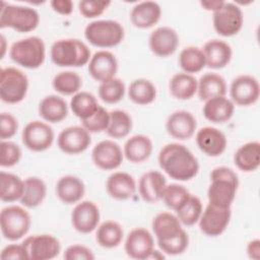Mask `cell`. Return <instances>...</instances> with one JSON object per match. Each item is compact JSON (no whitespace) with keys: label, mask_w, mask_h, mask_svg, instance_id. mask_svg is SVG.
Masks as SVG:
<instances>
[{"label":"cell","mask_w":260,"mask_h":260,"mask_svg":"<svg viewBox=\"0 0 260 260\" xmlns=\"http://www.w3.org/2000/svg\"><path fill=\"white\" fill-rule=\"evenodd\" d=\"M28 89L27 76L15 67H5L0 72V98L4 103L23 101Z\"/></svg>","instance_id":"8"},{"label":"cell","mask_w":260,"mask_h":260,"mask_svg":"<svg viewBox=\"0 0 260 260\" xmlns=\"http://www.w3.org/2000/svg\"><path fill=\"white\" fill-rule=\"evenodd\" d=\"M167 180L158 171L144 173L138 182V191L142 200L147 203H156L162 198Z\"/></svg>","instance_id":"22"},{"label":"cell","mask_w":260,"mask_h":260,"mask_svg":"<svg viewBox=\"0 0 260 260\" xmlns=\"http://www.w3.org/2000/svg\"><path fill=\"white\" fill-rule=\"evenodd\" d=\"M132 130V119L130 115L123 110H114L110 112V123L107 133L110 137L121 139L126 137Z\"/></svg>","instance_id":"40"},{"label":"cell","mask_w":260,"mask_h":260,"mask_svg":"<svg viewBox=\"0 0 260 260\" xmlns=\"http://www.w3.org/2000/svg\"><path fill=\"white\" fill-rule=\"evenodd\" d=\"M66 260H93L94 255L92 251L83 245L69 246L63 255Z\"/></svg>","instance_id":"50"},{"label":"cell","mask_w":260,"mask_h":260,"mask_svg":"<svg viewBox=\"0 0 260 260\" xmlns=\"http://www.w3.org/2000/svg\"><path fill=\"white\" fill-rule=\"evenodd\" d=\"M21 138L26 148L31 151L40 152L51 147L55 135L49 124L41 121H31L23 128Z\"/></svg>","instance_id":"10"},{"label":"cell","mask_w":260,"mask_h":260,"mask_svg":"<svg viewBox=\"0 0 260 260\" xmlns=\"http://www.w3.org/2000/svg\"><path fill=\"white\" fill-rule=\"evenodd\" d=\"M212 22L215 31L222 37H232L237 35L244 22V16L241 8L232 2L223 4L213 12Z\"/></svg>","instance_id":"9"},{"label":"cell","mask_w":260,"mask_h":260,"mask_svg":"<svg viewBox=\"0 0 260 260\" xmlns=\"http://www.w3.org/2000/svg\"><path fill=\"white\" fill-rule=\"evenodd\" d=\"M85 193V186L81 179L67 175L61 177L56 184V195L65 204L79 202Z\"/></svg>","instance_id":"26"},{"label":"cell","mask_w":260,"mask_h":260,"mask_svg":"<svg viewBox=\"0 0 260 260\" xmlns=\"http://www.w3.org/2000/svg\"><path fill=\"white\" fill-rule=\"evenodd\" d=\"M223 2L224 1H218V0H215V1H201L200 5L204 9L214 12L215 10H217L223 4Z\"/></svg>","instance_id":"54"},{"label":"cell","mask_w":260,"mask_h":260,"mask_svg":"<svg viewBox=\"0 0 260 260\" xmlns=\"http://www.w3.org/2000/svg\"><path fill=\"white\" fill-rule=\"evenodd\" d=\"M179 65L185 73L200 72L206 66L202 50L194 46L184 48L179 55Z\"/></svg>","instance_id":"39"},{"label":"cell","mask_w":260,"mask_h":260,"mask_svg":"<svg viewBox=\"0 0 260 260\" xmlns=\"http://www.w3.org/2000/svg\"><path fill=\"white\" fill-rule=\"evenodd\" d=\"M247 254L250 259L259 260L260 259V240L255 239L248 243Z\"/></svg>","instance_id":"53"},{"label":"cell","mask_w":260,"mask_h":260,"mask_svg":"<svg viewBox=\"0 0 260 260\" xmlns=\"http://www.w3.org/2000/svg\"><path fill=\"white\" fill-rule=\"evenodd\" d=\"M196 143L199 149L208 156H219L226 148V137L217 128L206 126L198 130Z\"/></svg>","instance_id":"21"},{"label":"cell","mask_w":260,"mask_h":260,"mask_svg":"<svg viewBox=\"0 0 260 260\" xmlns=\"http://www.w3.org/2000/svg\"><path fill=\"white\" fill-rule=\"evenodd\" d=\"M124 153L118 143L113 140H103L94 145L91 151L93 164L101 170L112 171L123 162Z\"/></svg>","instance_id":"16"},{"label":"cell","mask_w":260,"mask_h":260,"mask_svg":"<svg viewBox=\"0 0 260 260\" xmlns=\"http://www.w3.org/2000/svg\"><path fill=\"white\" fill-rule=\"evenodd\" d=\"M90 143V134L82 126L67 127L59 133L57 138L58 147L68 154L81 153L88 148Z\"/></svg>","instance_id":"15"},{"label":"cell","mask_w":260,"mask_h":260,"mask_svg":"<svg viewBox=\"0 0 260 260\" xmlns=\"http://www.w3.org/2000/svg\"><path fill=\"white\" fill-rule=\"evenodd\" d=\"M197 128L195 117L188 111L180 110L172 113L166 123L167 132L178 140L191 138Z\"/></svg>","instance_id":"20"},{"label":"cell","mask_w":260,"mask_h":260,"mask_svg":"<svg viewBox=\"0 0 260 260\" xmlns=\"http://www.w3.org/2000/svg\"><path fill=\"white\" fill-rule=\"evenodd\" d=\"M179 36L177 31L169 26H159L149 36L148 44L150 51L158 57L173 55L179 46Z\"/></svg>","instance_id":"19"},{"label":"cell","mask_w":260,"mask_h":260,"mask_svg":"<svg viewBox=\"0 0 260 260\" xmlns=\"http://www.w3.org/2000/svg\"><path fill=\"white\" fill-rule=\"evenodd\" d=\"M96 98L88 91H78L70 101L72 113L81 121L92 116L99 108Z\"/></svg>","instance_id":"38"},{"label":"cell","mask_w":260,"mask_h":260,"mask_svg":"<svg viewBox=\"0 0 260 260\" xmlns=\"http://www.w3.org/2000/svg\"><path fill=\"white\" fill-rule=\"evenodd\" d=\"M205 64L211 69H221L225 67L232 59L231 46L221 40H210L206 42L202 49Z\"/></svg>","instance_id":"24"},{"label":"cell","mask_w":260,"mask_h":260,"mask_svg":"<svg viewBox=\"0 0 260 260\" xmlns=\"http://www.w3.org/2000/svg\"><path fill=\"white\" fill-rule=\"evenodd\" d=\"M152 152L150 138L143 134H136L127 139L124 144L123 153L127 160L133 164H140L146 160Z\"/></svg>","instance_id":"28"},{"label":"cell","mask_w":260,"mask_h":260,"mask_svg":"<svg viewBox=\"0 0 260 260\" xmlns=\"http://www.w3.org/2000/svg\"><path fill=\"white\" fill-rule=\"evenodd\" d=\"M52 85L57 92L64 95H71L79 91L82 85V79L74 71H62L55 75Z\"/></svg>","instance_id":"41"},{"label":"cell","mask_w":260,"mask_h":260,"mask_svg":"<svg viewBox=\"0 0 260 260\" xmlns=\"http://www.w3.org/2000/svg\"><path fill=\"white\" fill-rule=\"evenodd\" d=\"M50 4L53 10L61 15H69L73 11V3L70 0H53Z\"/></svg>","instance_id":"52"},{"label":"cell","mask_w":260,"mask_h":260,"mask_svg":"<svg viewBox=\"0 0 260 260\" xmlns=\"http://www.w3.org/2000/svg\"><path fill=\"white\" fill-rule=\"evenodd\" d=\"M12 61L27 69L41 67L46 58L44 41L39 37H28L12 44L9 51Z\"/></svg>","instance_id":"4"},{"label":"cell","mask_w":260,"mask_h":260,"mask_svg":"<svg viewBox=\"0 0 260 260\" xmlns=\"http://www.w3.org/2000/svg\"><path fill=\"white\" fill-rule=\"evenodd\" d=\"M157 244L164 253L172 256L180 255L184 253L189 246V236L186 231L183 230L177 237L167 241H159Z\"/></svg>","instance_id":"46"},{"label":"cell","mask_w":260,"mask_h":260,"mask_svg":"<svg viewBox=\"0 0 260 260\" xmlns=\"http://www.w3.org/2000/svg\"><path fill=\"white\" fill-rule=\"evenodd\" d=\"M197 92L201 101H207L216 96H224L226 93L225 80L219 74L212 72L205 73L198 81Z\"/></svg>","instance_id":"32"},{"label":"cell","mask_w":260,"mask_h":260,"mask_svg":"<svg viewBox=\"0 0 260 260\" xmlns=\"http://www.w3.org/2000/svg\"><path fill=\"white\" fill-rule=\"evenodd\" d=\"M111 4L110 1H79V13L85 18H94L102 15Z\"/></svg>","instance_id":"48"},{"label":"cell","mask_w":260,"mask_h":260,"mask_svg":"<svg viewBox=\"0 0 260 260\" xmlns=\"http://www.w3.org/2000/svg\"><path fill=\"white\" fill-rule=\"evenodd\" d=\"M239 187L238 175L228 167H217L210 173L207 190L208 202L212 205L231 208Z\"/></svg>","instance_id":"2"},{"label":"cell","mask_w":260,"mask_h":260,"mask_svg":"<svg viewBox=\"0 0 260 260\" xmlns=\"http://www.w3.org/2000/svg\"><path fill=\"white\" fill-rule=\"evenodd\" d=\"M28 259L50 260L57 257L61 251L60 242L52 235H34L27 237L23 242Z\"/></svg>","instance_id":"12"},{"label":"cell","mask_w":260,"mask_h":260,"mask_svg":"<svg viewBox=\"0 0 260 260\" xmlns=\"http://www.w3.org/2000/svg\"><path fill=\"white\" fill-rule=\"evenodd\" d=\"M88 73L96 81L104 82L115 77L118 71V61L109 51L95 52L88 62Z\"/></svg>","instance_id":"18"},{"label":"cell","mask_w":260,"mask_h":260,"mask_svg":"<svg viewBox=\"0 0 260 260\" xmlns=\"http://www.w3.org/2000/svg\"><path fill=\"white\" fill-rule=\"evenodd\" d=\"M230 94L231 101L234 104L242 107L251 106L259 99V82L252 75H239L232 81Z\"/></svg>","instance_id":"13"},{"label":"cell","mask_w":260,"mask_h":260,"mask_svg":"<svg viewBox=\"0 0 260 260\" xmlns=\"http://www.w3.org/2000/svg\"><path fill=\"white\" fill-rule=\"evenodd\" d=\"M99 207L89 200H84L75 205L71 212V223L75 231L89 234L98 228L100 222Z\"/></svg>","instance_id":"17"},{"label":"cell","mask_w":260,"mask_h":260,"mask_svg":"<svg viewBox=\"0 0 260 260\" xmlns=\"http://www.w3.org/2000/svg\"><path fill=\"white\" fill-rule=\"evenodd\" d=\"M40 116L49 123H59L68 115V106L64 99L56 94L45 96L39 105Z\"/></svg>","instance_id":"30"},{"label":"cell","mask_w":260,"mask_h":260,"mask_svg":"<svg viewBox=\"0 0 260 260\" xmlns=\"http://www.w3.org/2000/svg\"><path fill=\"white\" fill-rule=\"evenodd\" d=\"M234 162L243 172L256 171L260 166V143L250 141L241 145L234 154Z\"/></svg>","instance_id":"31"},{"label":"cell","mask_w":260,"mask_h":260,"mask_svg":"<svg viewBox=\"0 0 260 260\" xmlns=\"http://www.w3.org/2000/svg\"><path fill=\"white\" fill-rule=\"evenodd\" d=\"M231 216V208H222L208 203L198 220L199 229L208 237L220 236L228 228Z\"/></svg>","instance_id":"11"},{"label":"cell","mask_w":260,"mask_h":260,"mask_svg":"<svg viewBox=\"0 0 260 260\" xmlns=\"http://www.w3.org/2000/svg\"><path fill=\"white\" fill-rule=\"evenodd\" d=\"M21 158L20 147L11 141L2 140L0 144V166L10 168L19 162Z\"/></svg>","instance_id":"47"},{"label":"cell","mask_w":260,"mask_h":260,"mask_svg":"<svg viewBox=\"0 0 260 260\" xmlns=\"http://www.w3.org/2000/svg\"><path fill=\"white\" fill-rule=\"evenodd\" d=\"M190 195V192L184 186L170 184L166 186L161 200L170 209L177 211L189 199Z\"/></svg>","instance_id":"44"},{"label":"cell","mask_w":260,"mask_h":260,"mask_svg":"<svg viewBox=\"0 0 260 260\" xmlns=\"http://www.w3.org/2000/svg\"><path fill=\"white\" fill-rule=\"evenodd\" d=\"M152 230L157 242H159L177 237L184 229L177 215L164 211L156 214L153 218Z\"/></svg>","instance_id":"29"},{"label":"cell","mask_w":260,"mask_h":260,"mask_svg":"<svg viewBox=\"0 0 260 260\" xmlns=\"http://www.w3.org/2000/svg\"><path fill=\"white\" fill-rule=\"evenodd\" d=\"M126 254L136 260L150 258L154 253V241L152 235L143 228L133 229L125 240Z\"/></svg>","instance_id":"14"},{"label":"cell","mask_w":260,"mask_h":260,"mask_svg":"<svg viewBox=\"0 0 260 260\" xmlns=\"http://www.w3.org/2000/svg\"><path fill=\"white\" fill-rule=\"evenodd\" d=\"M40 22L38 11L28 6L12 5L2 2L0 11V27H9L19 32H29Z\"/></svg>","instance_id":"6"},{"label":"cell","mask_w":260,"mask_h":260,"mask_svg":"<svg viewBox=\"0 0 260 260\" xmlns=\"http://www.w3.org/2000/svg\"><path fill=\"white\" fill-rule=\"evenodd\" d=\"M125 83L120 78L114 77L101 82L99 86V96L106 104H117L125 95Z\"/></svg>","instance_id":"42"},{"label":"cell","mask_w":260,"mask_h":260,"mask_svg":"<svg viewBox=\"0 0 260 260\" xmlns=\"http://www.w3.org/2000/svg\"><path fill=\"white\" fill-rule=\"evenodd\" d=\"M124 237L121 224L115 220H107L98 226L95 240L98 244L106 249L118 247Z\"/></svg>","instance_id":"35"},{"label":"cell","mask_w":260,"mask_h":260,"mask_svg":"<svg viewBox=\"0 0 260 260\" xmlns=\"http://www.w3.org/2000/svg\"><path fill=\"white\" fill-rule=\"evenodd\" d=\"M161 8L157 2L142 1L135 4L130 12V20L135 27L149 28L158 22Z\"/></svg>","instance_id":"23"},{"label":"cell","mask_w":260,"mask_h":260,"mask_svg":"<svg viewBox=\"0 0 260 260\" xmlns=\"http://www.w3.org/2000/svg\"><path fill=\"white\" fill-rule=\"evenodd\" d=\"M52 62L60 67H81L91 58L90 50L77 39H62L56 41L50 51Z\"/></svg>","instance_id":"3"},{"label":"cell","mask_w":260,"mask_h":260,"mask_svg":"<svg viewBox=\"0 0 260 260\" xmlns=\"http://www.w3.org/2000/svg\"><path fill=\"white\" fill-rule=\"evenodd\" d=\"M124 36V27L116 20H94L84 28V37L87 42L98 48L116 47L122 43Z\"/></svg>","instance_id":"5"},{"label":"cell","mask_w":260,"mask_h":260,"mask_svg":"<svg viewBox=\"0 0 260 260\" xmlns=\"http://www.w3.org/2000/svg\"><path fill=\"white\" fill-rule=\"evenodd\" d=\"M1 43H2V46H1V48H2L1 58H3V56H4V52H5V46H4V44H5V39H4V37H3V36H1Z\"/></svg>","instance_id":"55"},{"label":"cell","mask_w":260,"mask_h":260,"mask_svg":"<svg viewBox=\"0 0 260 260\" xmlns=\"http://www.w3.org/2000/svg\"><path fill=\"white\" fill-rule=\"evenodd\" d=\"M18 129L17 119L9 114L2 113L0 116V138L1 140H6L13 137Z\"/></svg>","instance_id":"49"},{"label":"cell","mask_w":260,"mask_h":260,"mask_svg":"<svg viewBox=\"0 0 260 260\" xmlns=\"http://www.w3.org/2000/svg\"><path fill=\"white\" fill-rule=\"evenodd\" d=\"M202 211L201 200L197 196L191 194L189 199L176 211V214L181 223L185 225H193L198 222Z\"/></svg>","instance_id":"43"},{"label":"cell","mask_w":260,"mask_h":260,"mask_svg":"<svg viewBox=\"0 0 260 260\" xmlns=\"http://www.w3.org/2000/svg\"><path fill=\"white\" fill-rule=\"evenodd\" d=\"M0 257L3 260H7V259H28L27 252H26L24 246L22 245V243L20 245L11 244V245H8V246L4 247L3 250L1 251Z\"/></svg>","instance_id":"51"},{"label":"cell","mask_w":260,"mask_h":260,"mask_svg":"<svg viewBox=\"0 0 260 260\" xmlns=\"http://www.w3.org/2000/svg\"><path fill=\"white\" fill-rule=\"evenodd\" d=\"M47 194V186L39 177H28L24 180L23 194L20 203L27 208H35L43 203Z\"/></svg>","instance_id":"34"},{"label":"cell","mask_w":260,"mask_h":260,"mask_svg":"<svg viewBox=\"0 0 260 260\" xmlns=\"http://www.w3.org/2000/svg\"><path fill=\"white\" fill-rule=\"evenodd\" d=\"M128 96L136 105H148L156 98V87L150 80L138 78L130 83L128 87Z\"/></svg>","instance_id":"37"},{"label":"cell","mask_w":260,"mask_h":260,"mask_svg":"<svg viewBox=\"0 0 260 260\" xmlns=\"http://www.w3.org/2000/svg\"><path fill=\"white\" fill-rule=\"evenodd\" d=\"M24 189V181L18 176L1 172L0 173V199L3 202H14L20 200Z\"/></svg>","instance_id":"36"},{"label":"cell","mask_w":260,"mask_h":260,"mask_svg":"<svg viewBox=\"0 0 260 260\" xmlns=\"http://www.w3.org/2000/svg\"><path fill=\"white\" fill-rule=\"evenodd\" d=\"M30 222L28 212L21 206H7L0 212V229L6 240L17 241L24 237L29 231Z\"/></svg>","instance_id":"7"},{"label":"cell","mask_w":260,"mask_h":260,"mask_svg":"<svg viewBox=\"0 0 260 260\" xmlns=\"http://www.w3.org/2000/svg\"><path fill=\"white\" fill-rule=\"evenodd\" d=\"M157 160L160 169L177 181H189L199 171L197 158L185 145L180 143L165 145L158 153Z\"/></svg>","instance_id":"1"},{"label":"cell","mask_w":260,"mask_h":260,"mask_svg":"<svg viewBox=\"0 0 260 260\" xmlns=\"http://www.w3.org/2000/svg\"><path fill=\"white\" fill-rule=\"evenodd\" d=\"M197 85L198 80L192 74L181 72L173 75L169 82V89L175 99L187 101L197 92Z\"/></svg>","instance_id":"33"},{"label":"cell","mask_w":260,"mask_h":260,"mask_svg":"<svg viewBox=\"0 0 260 260\" xmlns=\"http://www.w3.org/2000/svg\"><path fill=\"white\" fill-rule=\"evenodd\" d=\"M106 189L112 198L116 200H127L134 196L136 192V183L130 174L116 172L108 178Z\"/></svg>","instance_id":"25"},{"label":"cell","mask_w":260,"mask_h":260,"mask_svg":"<svg viewBox=\"0 0 260 260\" xmlns=\"http://www.w3.org/2000/svg\"><path fill=\"white\" fill-rule=\"evenodd\" d=\"M82 127L89 133H100L107 131L110 123V113L102 106H99L95 113L89 118L82 120Z\"/></svg>","instance_id":"45"},{"label":"cell","mask_w":260,"mask_h":260,"mask_svg":"<svg viewBox=\"0 0 260 260\" xmlns=\"http://www.w3.org/2000/svg\"><path fill=\"white\" fill-rule=\"evenodd\" d=\"M202 112L205 119L212 123L220 124L228 122L233 117L235 104L225 95L216 96L205 101Z\"/></svg>","instance_id":"27"}]
</instances>
